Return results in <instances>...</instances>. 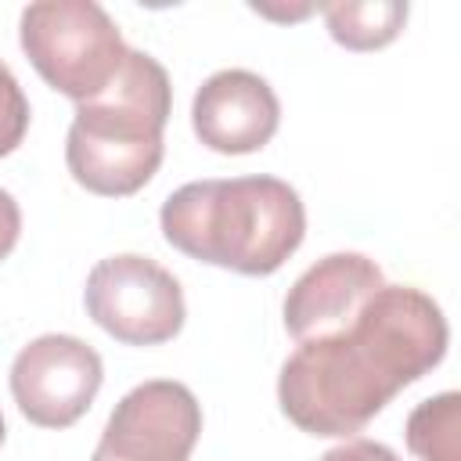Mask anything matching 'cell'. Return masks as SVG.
Masks as SVG:
<instances>
[{
  "label": "cell",
  "mask_w": 461,
  "mask_h": 461,
  "mask_svg": "<svg viewBox=\"0 0 461 461\" xmlns=\"http://www.w3.org/2000/svg\"><path fill=\"white\" fill-rule=\"evenodd\" d=\"M439 303L414 285H382L353 321L295 342L277 375L285 418L328 439L360 432L400 389L447 357Z\"/></svg>",
  "instance_id": "6da1fadb"
},
{
  "label": "cell",
  "mask_w": 461,
  "mask_h": 461,
  "mask_svg": "<svg viewBox=\"0 0 461 461\" xmlns=\"http://www.w3.org/2000/svg\"><path fill=\"white\" fill-rule=\"evenodd\" d=\"M158 223L184 256L245 277H267L303 245L306 209L288 180L256 173L176 187L162 202Z\"/></svg>",
  "instance_id": "7a4b0ae2"
},
{
  "label": "cell",
  "mask_w": 461,
  "mask_h": 461,
  "mask_svg": "<svg viewBox=\"0 0 461 461\" xmlns=\"http://www.w3.org/2000/svg\"><path fill=\"white\" fill-rule=\"evenodd\" d=\"M173 112L169 72L144 50H130L119 76L94 101L76 104L65 162L79 187L126 198L162 166V130Z\"/></svg>",
  "instance_id": "3957f363"
},
{
  "label": "cell",
  "mask_w": 461,
  "mask_h": 461,
  "mask_svg": "<svg viewBox=\"0 0 461 461\" xmlns=\"http://www.w3.org/2000/svg\"><path fill=\"white\" fill-rule=\"evenodd\" d=\"M18 40L47 86L76 104L94 101L119 76L130 47L94 0H40L22 11Z\"/></svg>",
  "instance_id": "277c9868"
},
{
  "label": "cell",
  "mask_w": 461,
  "mask_h": 461,
  "mask_svg": "<svg viewBox=\"0 0 461 461\" xmlns=\"http://www.w3.org/2000/svg\"><path fill=\"white\" fill-rule=\"evenodd\" d=\"M83 303L90 321L126 346H162L180 335L187 317L180 281L137 252L101 259L86 274Z\"/></svg>",
  "instance_id": "5b68a950"
},
{
  "label": "cell",
  "mask_w": 461,
  "mask_h": 461,
  "mask_svg": "<svg viewBox=\"0 0 461 461\" xmlns=\"http://www.w3.org/2000/svg\"><path fill=\"white\" fill-rule=\"evenodd\" d=\"M202 436V403L184 382L133 385L108 414L90 461H191Z\"/></svg>",
  "instance_id": "8992f818"
},
{
  "label": "cell",
  "mask_w": 461,
  "mask_h": 461,
  "mask_svg": "<svg viewBox=\"0 0 461 461\" xmlns=\"http://www.w3.org/2000/svg\"><path fill=\"white\" fill-rule=\"evenodd\" d=\"M104 382L97 349L76 335H40L11 360V396L40 429L76 425Z\"/></svg>",
  "instance_id": "52a82bcc"
},
{
  "label": "cell",
  "mask_w": 461,
  "mask_h": 461,
  "mask_svg": "<svg viewBox=\"0 0 461 461\" xmlns=\"http://www.w3.org/2000/svg\"><path fill=\"white\" fill-rule=\"evenodd\" d=\"M281 122V101L274 86L249 68L212 72L191 101L194 137L220 155L259 151Z\"/></svg>",
  "instance_id": "ba28073f"
},
{
  "label": "cell",
  "mask_w": 461,
  "mask_h": 461,
  "mask_svg": "<svg viewBox=\"0 0 461 461\" xmlns=\"http://www.w3.org/2000/svg\"><path fill=\"white\" fill-rule=\"evenodd\" d=\"M385 285L382 267L360 252H331L295 277L285 295V328L295 342L328 335L357 317V310Z\"/></svg>",
  "instance_id": "9c48e42d"
},
{
  "label": "cell",
  "mask_w": 461,
  "mask_h": 461,
  "mask_svg": "<svg viewBox=\"0 0 461 461\" xmlns=\"http://www.w3.org/2000/svg\"><path fill=\"white\" fill-rule=\"evenodd\" d=\"M328 32L346 50H378L393 43L407 22L403 0H331L317 4Z\"/></svg>",
  "instance_id": "30bf717a"
},
{
  "label": "cell",
  "mask_w": 461,
  "mask_h": 461,
  "mask_svg": "<svg viewBox=\"0 0 461 461\" xmlns=\"http://www.w3.org/2000/svg\"><path fill=\"white\" fill-rule=\"evenodd\" d=\"M457 429H461V396L439 393L411 411L407 447L421 461H457Z\"/></svg>",
  "instance_id": "8fae6325"
},
{
  "label": "cell",
  "mask_w": 461,
  "mask_h": 461,
  "mask_svg": "<svg viewBox=\"0 0 461 461\" xmlns=\"http://www.w3.org/2000/svg\"><path fill=\"white\" fill-rule=\"evenodd\" d=\"M29 97L22 94L14 72L0 61V158L11 155L22 140H25V130H29Z\"/></svg>",
  "instance_id": "7c38bea8"
},
{
  "label": "cell",
  "mask_w": 461,
  "mask_h": 461,
  "mask_svg": "<svg viewBox=\"0 0 461 461\" xmlns=\"http://www.w3.org/2000/svg\"><path fill=\"white\" fill-rule=\"evenodd\" d=\"M321 461H400L393 447L378 443V439H364V436H353L339 447H331Z\"/></svg>",
  "instance_id": "4fadbf2b"
},
{
  "label": "cell",
  "mask_w": 461,
  "mask_h": 461,
  "mask_svg": "<svg viewBox=\"0 0 461 461\" xmlns=\"http://www.w3.org/2000/svg\"><path fill=\"white\" fill-rule=\"evenodd\" d=\"M18 234H22V209H18L14 194L0 187V259H7L14 252Z\"/></svg>",
  "instance_id": "5bb4252c"
},
{
  "label": "cell",
  "mask_w": 461,
  "mask_h": 461,
  "mask_svg": "<svg viewBox=\"0 0 461 461\" xmlns=\"http://www.w3.org/2000/svg\"><path fill=\"white\" fill-rule=\"evenodd\" d=\"M4 436H7V429H4V414H0V447H4Z\"/></svg>",
  "instance_id": "9a60e30c"
}]
</instances>
